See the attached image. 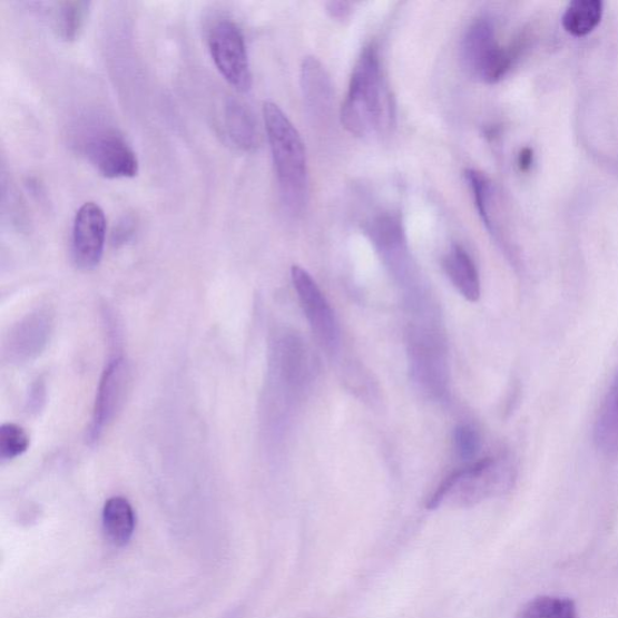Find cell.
<instances>
[{
    "label": "cell",
    "instance_id": "obj_1",
    "mask_svg": "<svg viewBox=\"0 0 618 618\" xmlns=\"http://www.w3.org/2000/svg\"><path fill=\"white\" fill-rule=\"evenodd\" d=\"M393 97L383 79L376 46L366 47L353 69L341 119L347 131L365 137L390 128L394 120Z\"/></svg>",
    "mask_w": 618,
    "mask_h": 618
},
{
    "label": "cell",
    "instance_id": "obj_2",
    "mask_svg": "<svg viewBox=\"0 0 618 618\" xmlns=\"http://www.w3.org/2000/svg\"><path fill=\"white\" fill-rule=\"evenodd\" d=\"M264 121L283 203L292 213H302L308 203L305 144L276 104L264 105Z\"/></svg>",
    "mask_w": 618,
    "mask_h": 618
},
{
    "label": "cell",
    "instance_id": "obj_3",
    "mask_svg": "<svg viewBox=\"0 0 618 618\" xmlns=\"http://www.w3.org/2000/svg\"><path fill=\"white\" fill-rule=\"evenodd\" d=\"M513 467L507 458L485 457L464 468H460L445 478L436 491L426 502L429 510L439 508L457 488H464L460 492V500L479 501L507 490L513 481Z\"/></svg>",
    "mask_w": 618,
    "mask_h": 618
},
{
    "label": "cell",
    "instance_id": "obj_4",
    "mask_svg": "<svg viewBox=\"0 0 618 618\" xmlns=\"http://www.w3.org/2000/svg\"><path fill=\"white\" fill-rule=\"evenodd\" d=\"M517 56V48L501 47L490 19H479L469 28L462 41V60L469 73L490 84L504 78Z\"/></svg>",
    "mask_w": 618,
    "mask_h": 618
},
{
    "label": "cell",
    "instance_id": "obj_5",
    "mask_svg": "<svg viewBox=\"0 0 618 618\" xmlns=\"http://www.w3.org/2000/svg\"><path fill=\"white\" fill-rule=\"evenodd\" d=\"M212 60L223 78L239 92L252 88V71L246 40L232 20L214 22L208 33Z\"/></svg>",
    "mask_w": 618,
    "mask_h": 618
},
{
    "label": "cell",
    "instance_id": "obj_6",
    "mask_svg": "<svg viewBox=\"0 0 618 618\" xmlns=\"http://www.w3.org/2000/svg\"><path fill=\"white\" fill-rule=\"evenodd\" d=\"M81 149L100 176L107 179L135 178L139 161L126 138L111 127H95L82 136Z\"/></svg>",
    "mask_w": 618,
    "mask_h": 618
},
{
    "label": "cell",
    "instance_id": "obj_7",
    "mask_svg": "<svg viewBox=\"0 0 618 618\" xmlns=\"http://www.w3.org/2000/svg\"><path fill=\"white\" fill-rule=\"evenodd\" d=\"M107 239V218L95 203L84 204L76 214L71 233V256L80 269L90 271L102 262Z\"/></svg>",
    "mask_w": 618,
    "mask_h": 618
},
{
    "label": "cell",
    "instance_id": "obj_8",
    "mask_svg": "<svg viewBox=\"0 0 618 618\" xmlns=\"http://www.w3.org/2000/svg\"><path fill=\"white\" fill-rule=\"evenodd\" d=\"M129 384V369L124 357H115L100 379L95 401L89 441L97 442L124 405Z\"/></svg>",
    "mask_w": 618,
    "mask_h": 618
},
{
    "label": "cell",
    "instance_id": "obj_9",
    "mask_svg": "<svg viewBox=\"0 0 618 618\" xmlns=\"http://www.w3.org/2000/svg\"><path fill=\"white\" fill-rule=\"evenodd\" d=\"M292 278L301 307L305 312L313 333L326 349H335L339 342V326L335 314L320 286L310 273L300 266L292 268Z\"/></svg>",
    "mask_w": 618,
    "mask_h": 618
},
{
    "label": "cell",
    "instance_id": "obj_10",
    "mask_svg": "<svg viewBox=\"0 0 618 618\" xmlns=\"http://www.w3.org/2000/svg\"><path fill=\"white\" fill-rule=\"evenodd\" d=\"M52 320L45 311L28 314L11 328L4 344L6 355L13 364L33 361L45 349L51 335Z\"/></svg>",
    "mask_w": 618,
    "mask_h": 618
},
{
    "label": "cell",
    "instance_id": "obj_11",
    "mask_svg": "<svg viewBox=\"0 0 618 618\" xmlns=\"http://www.w3.org/2000/svg\"><path fill=\"white\" fill-rule=\"evenodd\" d=\"M301 89L313 118L324 119L332 112L334 86L325 67L315 57H307L301 66Z\"/></svg>",
    "mask_w": 618,
    "mask_h": 618
},
{
    "label": "cell",
    "instance_id": "obj_12",
    "mask_svg": "<svg viewBox=\"0 0 618 618\" xmlns=\"http://www.w3.org/2000/svg\"><path fill=\"white\" fill-rule=\"evenodd\" d=\"M223 121L226 137L236 148L251 153L261 147V131L255 115L239 99H227Z\"/></svg>",
    "mask_w": 618,
    "mask_h": 618
},
{
    "label": "cell",
    "instance_id": "obj_13",
    "mask_svg": "<svg viewBox=\"0 0 618 618\" xmlns=\"http://www.w3.org/2000/svg\"><path fill=\"white\" fill-rule=\"evenodd\" d=\"M443 265L457 291L468 301L477 302L481 296V283L471 256L462 247L453 246Z\"/></svg>",
    "mask_w": 618,
    "mask_h": 618
},
{
    "label": "cell",
    "instance_id": "obj_14",
    "mask_svg": "<svg viewBox=\"0 0 618 618\" xmlns=\"http://www.w3.org/2000/svg\"><path fill=\"white\" fill-rule=\"evenodd\" d=\"M104 529L108 539L118 546L126 545L133 539L136 529V513L124 497H112L105 506Z\"/></svg>",
    "mask_w": 618,
    "mask_h": 618
},
{
    "label": "cell",
    "instance_id": "obj_15",
    "mask_svg": "<svg viewBox=\"0 0 618 618\" xmlns=\"http://www.w3.org/2000/svg\"><path fill=\"white\" fill-rule=\"evenodd\" d=\"M91 3L86 0H65L55 3L52 9V26L57 37L63 41L77 40L88 23Z\"/></svg>",
    "mask_w": 618,
    "mask_h": 618
},
{
    "label": "cell",
    "instance_id": "obj_16",
    "mask_svg": "<svg viewBox=\"0 0 618 618\" xmlns=\"http://www.w3.org/2000/svg\"><path fill=\"white\" fill-rule=\"evenodd\" d=\"M595 442L604 453L615 454L618 452V372L598 412L595 424Z\"/></svg>",
    "mask_w": 618,
    "mask_h": 618
},
{
    "label": "cell",
    "instance_id": "obj_17",
    "mask_svg": "<svg viewBox=\"0 0 618 618\" xmlns=\"http://www.w3.org/2000/svg\"><path fill=\"white\" fill-rule=\"evenodd\" d=\"M602 13L601 0H573L563 13L565 30L573 37H585L600 23Z\"/></svg>",
    "mask_w": 618,
    "mask_h": 618
},
{
    "label": "cell",
    "instance_id": "obj_18",
    "mask_svg": "<svg viewBox=\"0 0 618 618\" xmlns=\"http://www.w3.org/2000/svg\"><path fill=\"white\" fill-rule=\"evenodd\" d=\"M369 234L383 253L399 254L405 248L404 228L398 215H380L371 223Z\"/></svg>",
    "mask_w": 618,
    "mask_h": 618
},
{
    "label": "cell",
    "instance_id": "obj_19",
    "mask_svg": "<svg viewBox=\"0 0 618 618\" xmlns=\"http://www.w3.org/2000/svg\"><path fill=\"white\" fill-rule=\"evenodd\" d=\"M517 618H579V615L569 598L538 597L528 601Z\"/></svg>",
    "mask_w": 618,
    "mask_h": 618
},
{
    "label": "cell",
    "instance_id": "obj_20",
    "mask_svg": "<svg viewBox=\"0 0 618 618\" xmlns=\"http://www.w3.org/2000/svg\"><path fill=\"white\" fill-rule=\"evenodd\" d=\"M465 176L481 219L491 234H496V225L492 218L494 193L491 180L477 169H468Z\"/></svg>",
    "mask_w": 618,
    "mask_h": 618
},
{
    "label": "cell",
    "instance_id": "obj_21",
    "mask_svg": "<svg viewBox=\"0 0 618 618\" xmlns=\"http://www.w3.org/2000/svg\"><path fill=\"white\" fill-rule=\"evenodd\" d=\"M30 436L26 430L13 423L0 428V458L12 460L21 457L30 448Z\"/></svg>",
    "mask_w": 618,
    "mask_h": 618
},
{
    "label": "cell",
    "instance_id": "obj_22",
    "mask_svg": "<svg viewBox=\"0 0 618 618\" xmlns=\"http://www.w3.org/2000/svg\"><path fill=\"white\" fill-rule=\"evenodd\" d=\"M455 450L463 460H471L481 449V439L478 431L469 425L457 428L454 434Z\"/></svg>",
    "mask_w": 618,
    "mask_h": 618
},
{
    "label": "cell",
    "instance_id": "obj_23",
    "mask_svg": "<svg viewBox=\"0 0 618 618\" xmlns=\"http://www.w3.org/2000/svg\"><path fill=\"white\" fill-rule=\"evenodd\" d=\"M138 228V218L134 213L124 214L122 217L115 223L111 232V244L114 247L125 246L136 235Z\"/></svg>",
    "mask_w": 618,
    "mask_h": 618
},
{
    "label": "cell",
    "instance_id": "obj_24",
    "mask_svg": "<svg viewBox=\"0 0 618 618\" xmlns=\"http://www.w3.org/2000/svg\"><path fill=\"white\" fill-rule=\"evenodd\" d=\"M47 402V385L41 377L37 379L31 385L30 394H28L27 409L31 413H39Z\"/></svg>",
    "mask_w": 618,
    "mask_h": 618
},
{
    "label": "cell",
    "instance_id": "obj_25",
    "mask_svg": "<svg viewBox=\"0 0 618 618\" xmlns=\"http://www.w3.org/2000/svg\"><path fill=\"white\" fill-rule=\"evenodd\" d=\"M328 16L336 20H346L352 12V7L346 2H330L326 4Z\"/></svg>",
    "mask_w": 618,
    "mask_h": 618
},
{
    "label": "cell",
    "instance_id": "obj_26",
    "mask_svg": "<svg viewBox=\"0 0 618 618\" xmlns=\"http://www.w3.org/2000/svg\"><path fill=\"white\" fill-rule=\"evenodd\" d=\"M534 161V151L531 148H523L519 154V159H517V165L523 174L530 170Z\"/></svg>",
    "mask_w": 618,
    "mask_h": 618
}]
</instances>
